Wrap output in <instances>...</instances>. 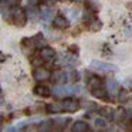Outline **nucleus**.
Instances as JSON below:
<instances>
[{"mask_svg":"<svg viewBox=\"0 0 132 132\" xmlns=\"http://www.w3.org/2000/svg\"><path fill=\"white\" fill-rule=\"evenodd\" d=\"M91 68L95 70V71H100V72H105V74H109V72H117L118 71L117 65L109 64V63H104V61H98V60L91 61Z\"/></svg>","mask_w":132,"mask_h":132,"instance_id":"f257e3e1","label":"nucleus"},{"mask_svg":"<svg viewBox=\"0 0 132 132\" xmlns=\"http://www.w3.org/2000/svg\"><path fill=\"white\" fill-rule=\"evenodd\" d=\"M33 77L37 81H47L51 78V72L47 68H43V67H36L34 72H33Z\"/></svg>","mask_w":132,"mask_h":132,"instance_id":"f03ea898","label":"nucleus"},{"mask_svg":"<svg viewBox=\"0 0 132 132\" xmlns=\"http://www.w3.org/2000/svg\"><path fill=\"white\" fill-rule=\"evenodd\" d=\"M63 106H64V111H67V112H75V111L80 109L81 105L77 100H74V98H64Z\"/></svg>","mask_w":132,"mask_h":132,"instance_id":"7ed1b4c3","label":"nucleus"},{"mask_svg":"<svg viewBox=\"0 0 132 132\" xmlns=\"http://www.w3.org/2000/svg\"><path fill=\"white\" fill-rule=\"evenodd\" d=\"M26 21H27V14H26V12L24 10H21V9H17L14 12V23L17 24V26H24L26 24Z\"/></svg>","mask_w":132,"mask_h":132,"instance_id":"20e7f679","label":"nucleus"},{"mask_svg":"<svg viewBox=\"0 0 132 132\" xmlns=\"http://www.w3.org/2000/svg\"><path fill=\"white\" fill-rule=\"evenodd\" d=\"M106 85H108V94H109V97H117L118 92L121 91V85L115 80H109Z\"/></svg>","mask_w":132,"mask_h":132,"instance_id":"39448f33","label":"nucleus"},{"mask_svg":"<svg viewBox=\"0 0 132 132\" xmlns=\"http://www.w3.org/2000/svg\"><path fill=\"white\" fill-rule=\"evenodd\" d=\"M46 109L48 114H60L61 111H64V106H63V102H50L46 106Z\"/></svg>","mask_w":132,"mask_h":132,"instance_id":"423d86ee","label":"nucleus"},{"mask_svg":"<svg viewBox=\"0 0 132 132\" xmlns=\"http://www.w3.org/2000/svg\"><path fill=\"white\" fill-rule=\"evenodd\" d=\"M40 55L43 57V60L50 61V60H53V58H54L55 51L51 48V47H43V48L40 50Z\"/></svg>","mask_w":132,"mask_h":132,"instance_id":"0eeeda50","label":"nucleus"},{"mask_svg":"<svg viewBox=\"0 0 132 132\" xmlns=\"http://www.w3.org/2000/svg\"><path fill=\"white\" fill-rule=\"evenodd\" d=\"M34 92L37 95H40V97H44V98H47V97H50V95H51L50 88H48V87H46V85H37V87H34Z\"/></svg>","mask_w":132,"mask_h":132,"instance_id":"6e6552de","label":"nucleus"},{"mask_svg":"<svg viewBox=\"0 0 132 132\" xmlns=\"http://www.w3.org/2000/svg\"><path fill=\"white\" fill-rule=\"evenodd\" d=\"M54 26L58 27V29H67V27L70 26V23L64 16H57V17L54 19Z\"/></svg>","mask_w":132,"mask_h":132,"instance_id":"1a4fd4ad","label":"nucleus"},{"mask_svg":"<svg viewBox=\"0 0 132 132\" xmlns=\"http://www.w3.org/2000/svg\"><path fill=\"white\" fill-rule=\"evenodd\" d=\"M88 129H89L88 123L84 122V121H77V122L72 125V131L74 132H85V131H88Z\"/></svg>","mask_w":132,"mask_h":132,"instance_id":"9d476101","label":"nucleus"},{"mask_svg":"<svg viewBox=\"0 0 132 132\" xmlns=\"http://www.w3.org/2000/svg\"><path fill=\"white\" fill-rule=\"evenodd\" d=\"M64 78H65V74L61 70H54L51 72V81H54V82H58V81L64 80Z\"/></svg>","mask_w":132,"mask_h":132,"instance_id":"9b49d317","label":"nucleus"},{"mask_svg":"<svg viewBox=\"0 0 132 132\" xmlns=\"http://www.w3.org/2000/svg\"><path fill=\"white\" fill-rule=\"evenodd\" d=\"M92 95L94 97H97V98H106V95H108V92L105 91V89H102V88H94L92 89Z\"/></svg>","mask_w":132,"mask_h":132,"instance_id":"f8f14e48","label":"nucleus"},{"mask_svg":"<svg viewBox=\"0 0 132 132\" xmlns=\"http://www.w3.org/2000/svg\"><path fill=\"white\" fill-rule=\"evenodd\" d=\"M101 85V80L98 77H91L88 80V87L91 89H94V88H98V87Z\"/></svg>","mask_w":132,"mask_h":132,"instance_id":"ddd939ff","label":"nucleus"},{"mask_svg":"<svg viewBox=\"0 0 132 132\" xmlns=\"http://www.w3.org/2000/svg\"><path fill=\"white\" fill-rule=\"evenodd\" d=\"M123 115H125V109H123V108H118L117 111H115L114 118H112V119H115V121H121V119L123 118Z\"/></svg>","mask_w":132,"mask_h":132,"instance_id":"4468645a","label":"nucleus"},{"mask_svg":"<svg viewBox=\"0 0 132 132\" xmlns=\"http://www.w3.org/2000/svg\"><path fill=\"white\" fill-rule=\"evenodd\" d=\"M41 19H43L44 21H48V20H51V19H53V10H50V9L44 10V12L41 13Z\"/></svg>","mask_w":132,"mask_h":132,"instance_id":"2eb2a0df","label":"nucleus"},{"mask_svg":"<svg viewBox=\"0 0 132 132\" xmlns=\"http://www.w3.org/2000/svg\"><path fill=\"white\" fill-rule=\"evenodd\" d=\"M102 27V24H101V21L100 20H92L91 21V24H89V29L92 30V31H98V30Z\"/></svg>","mask_w":132,"mask_h":132,"instance_id":"dca6fc26","label":"nucleus"},{"mask_svg":"<svg viewBox=\"0 0 132 132\" xmlns=\"http://www.w3.org/2000/svg\"><path fill=\"white\" fill-rule=\"evenodd\" d=\"M65 122H68V119H63V118H55L54 121H53V123H54V125H57L58 128H64V123Z\"/></svg>","mask_w":132,"mask_h":132,"instance_id":"f3484780","label":"nucleus"},{"mask_svg":"<svg viewBox=\"0 0 132 132\" xmlns=\"http://www.w3.org/2000/svg\"><path fill=\"white\" fill-rule=\"evenodd\" d=\"M87 3H88V6L91 7L94 12H97V10L100 9V6H98V3L95 2V0H87Z\"/></svg>","mask_w":132,"mask_h":132,"instance_id":"a211bd4d","label":"nucleus"},{"mask_svg":"<svg viewBox=\"0 0 132 132\" xmlns=\"http://www.w3.org/2000/svg\"><path fill=\"white\" fill-rule=\"evenodd\" d=\"M95 125H97V128H104V126L106 125V122H105L104 118H97V119H95Z\"/></svg>","mask_w":132,"mask_h":132,"instance_id":"6ab92c4d","label":"nucleus"},{"mask_svg":"<svg viewBox=\"0 0 132 132\" xmlns=\"http://www.w3.org/2000/svg\"><path fill=\"white\" fill-rule=\"evenodd\" d=\"M29 16L30 17H34L36 14H37V9H36V6H31V4H29Z\"/></svg>","mask_w":132,"mask_h":132,"instance_id":"aec40b11","label":"nucleus"},{"mask_svg":"<svg viewBox=\"0 0 132 132\" xmlns=\"http://www.w3.org/2000/svg\"><path fill=\"white\" fill-rule=\"evenodd\" d=\"M68 78H70V81H78L80 75H78V72H77V71H71V72L68 74Z\"/></svg>","mask_w":132,"mask_h":132,"instance_id":"412c9836","label":"nucleus"},{"mask_svg":"<svg viewBox=\"0 0 132 132\" xmlns=\"http://www.w3.org/2000/svg\"><path fill=\"white\" fill-rule=\"evenodd\" d=\"M41 63H43V57H38V58H34V60L31 61V64L33 65H36V67H41Z\"/></svg>","mask_w":132,"mask_h":132,"instance_id":"4be33fe9","label":"nucleus"},{"mask_svg":"<svg viewBox=\"0 0 132 132\" xmlns=\"http://www.w3.org/2000/svg\"><path fill=\"white\" fill-rule=\"evenodd\" d=\"M50 123H53V122H50V121H44L43 125H40V129H41V131H47L48 126H50Z\"/></svg>","mask_w":132,"mask_h":132,"instance_id":"5701e85b","label":"nucleus"},{"mask_svg":"<svg viewBox=\"0 0 132 132\" xmlns=\"http://www.w3.org/2000/svg\"><path fill=\"white\" fill-rule=\"evenodd\" d=\"M19 3H20V0H7V4H9V6H12V7L17 6Z\"/></svg>","mask_w":132,"mask_h":132,"instance_id":"b1692460","label":"nucleus"},{"mask_svg":"<svg viewBox=\"0 0 132 132\" xmlns=\"http://www.w3.org/2000/svg\"><path fill=\"white\" fill-rule=\"evenodd\" d=\"M84 106H85V108H89V109H95V105L91 102V101H87V102L84 104Z\"/></svg>","mask_w":132,"mask_h":132,"instance_id":"393cba45","label":"nucleus"},{"mask_svg":"<svg viewBox=\"0 0 132 132\" xmlns=\"http://www.w3.org/2000/svg\"><path fill=\"white\" fill-rule=\"evenodd\" d=\"M78 16H80V12H78V10H71V17L72 19H77Z\"/></svg>","mask_w":132,"mask_h":132,"instance_id":"a878e982","label":"nucleus"},{"mask_svg":"<svg viewBox=\"0 0 132 132\" xmlns=\"http://www.w3.org/2000/svg\"><path fill=\"white\" fill-rule=\"evenodd\" d=\"M29 4H31V6H36V4H37V0H29Z\"/></svg>","mask_w":132,"mask_h":132,"instance_id":"bb28decb","label":"nucleus"},{"mask_svg":"<svg viewBox=\"0 0 132 132\" xmlns=\"http://www.w3.org/2000/svg\"><path fill=\"white\" fill-rule=\"evenodd\" d=\"M75 2H78V3H82V2H85V0H75Z\"/></svg>","mask_w":132,"mask_h":132,"instance_id":"cd10ccee","label":"nucleus"},{"mask_svg":"<svg viewBox=\"0 0 132 132\" xmlns=\"http://www.w3.org/2000/svg\"><path fill=\"white\" fill-rule=\"evenodd\" d=\"M41 2H47V0H41Z\"/></svg>","mask_w":132,"mask_h":132,"instance_id":"c85d7f7f","label":"nucleus"},{"mask_svg":"<svg viewBox=\"0 0 132 132\" xmlns=\"http://www.w3.org/2000/svg\"><path fill=\"white\" fill-rule=\"evenodd\" d=\"M55 2H61V0H55Z\"/></svg>","mask_w":132,"mask_h":132,"instance_id":"c756f323","label":"nucleus"}]
</instances>
